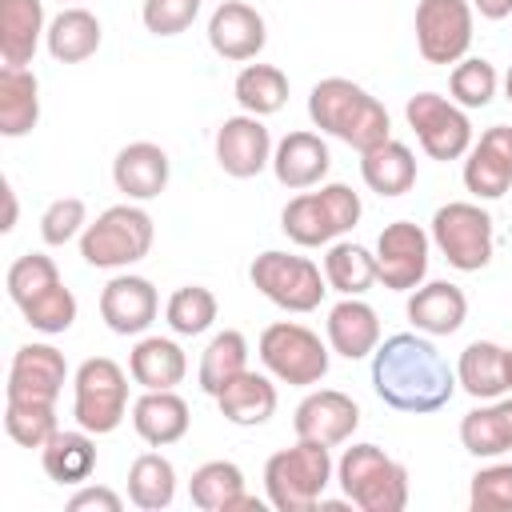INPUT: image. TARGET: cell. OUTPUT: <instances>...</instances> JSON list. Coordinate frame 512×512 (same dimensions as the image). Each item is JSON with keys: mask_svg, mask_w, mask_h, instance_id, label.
Listing matches in <instances>:
<instances>
[{"mask_svg": "<svg viewBox=\"0 0 512 512\" xmlns=\"http://www.w3.org/2000/svg\"><path fill=\"white\" fill-rule=\"evenodd\" d=\"M456 388V368L424 332H396L372 352V392L396 412H440Z\"/></svg>", "mask_w": 512, "mask_h": 512, "instance_id": "1", "label": "cell"}, {"mask_svg": "<svg viewBox=\"0 0 512 512\" xmlns=\"http://www.w3.org/2000/svg\"><path fill=\"white\" fill-rule=\"evenodd\" d=\"M308 120L320 132L344 140L356 152H368V148H376V144H384L392 136L388 108L368 88H360L348 76H324V80L312 84V92H308Z\"/></svg>", "mask_w": 512, "mask_h": 512, "instance_id": "2", "label": "cell"}, {"mask_svg": "<svg viewBox=\"0 0 512 512\" xmlns=\"http://www.w3.org/2000/svg\"><path fill=\"white\" fill-rule=\"evenodd\" d=\"M336 464L328 444L296 440L292 448H280L264 464V492L276 512H312L324 500V488L332 484Z\"/></svg>", "mask_w": 512, "mask_h": 512, "instance_id": "3", "label": "cell"}, {"mask_svg": "<svg viewBox=\"0 0 512 512\" xmlns=\"http://www.w3.org/2000/svg\"><path fill=\"white\" fill-rule=\"evenodd\" d=\"M336 484L360 512H400L408 504V468L380 444H352L336 460Z\"/></svg>", "mask_w": 512, "mask_h": 512, "instance_id": "4", "label": "cell"}, {"mask_svg": "<svg viewBox=\"0 0 512 512\" xmlns=\"http://www.w3.org/2000/svg\"><path fill=\"white\" fill-rule=\"evenodd\" d=\"M360 212H364L360 196L348 184H320L316 192H300L284 204L280 228L300 248H320V244L328 248L332 240H340L360 224Z\"/></svg>", "mask_w": 512, "mask_h": 512, "instance_id": "5", "label": "cell"}, {"mask_svg": "<svg viewBox=\"0 0 512 512\" xmlns=\"http://www.w3.org/2000/svg\"><path fill=\"white\" fill-rule=\"evenodd\" d=\"M152 216L128 200V204H112L104 208L80 236V256L92 264V268H128L136 260L148 256L152 248Z\"/></svg>", "mask_w": 512, "mask_h": 512, "instance_id": "6", "label": "cell"}, {"mask_svg": "<svg viewBox=\"0 0 512 512\" xmlns=\"http://www.w3.org/2000/svg\"><path fill=\"white\" fill-rule=\"evenodd\" d=\"M128 376L108 356H88L72 376V416L92 436H108L128 416Z\"/></svg>", "mask_w": 512, "mask_h": 512, "instance_id": "7", "label": "cell"}, {"mask_svg": "<svg viewBox=\"0 0 512 512\" xmlns=\"http://www.w3.org/2000/svg\"><path fill=\"white\" fill-rule=\"evenodd\" d=\"M256 352H260V364L268 368V376H276L280 384L312 388L328 376V344L296 320L268 324L256 340Z\"/></svg>", "mask_w": 512, "mask_h": 512, "instance_id": "8", "label": "cell"}, {"mask_svg": "<svg viewBox=\"0 0 512 512\" xmlns=\"http://www.w3.org/2000/svg\"><path fill=\"white\" fill-rule=\"evenodd\" d=\"M248 280L264 300H272L284 312H316L328 292L320 264H312L308 256L280 252V248L260 252L248 268Z\"/></svg>", "mask_w": 512, "mask_h": 512, "instance_id": "9", "label": "cell"}, {"mask_svg": "<svg viewBox=\"0 0 512 512\" xmlns=\"http://www.w3.org/2000/svg\"><path fill=\"white\" fill-rule=\"evenodd\" d=\"M432 244L456 272H480L492 260V216L472 200H448L432 216Z\"/></svg>", "mask_w": 512, "mask_h": 512, "instance_id": "10", "label": "cell"}, {"mask_svg": "<svg viewBox=\"0 0 512 512\" xmlns=\"http://www.w3.org/2000/svg\"><path fill=\"white\" fill-rule=\"evenodd\" d=\"M404 120L416 132L420 148L432 160H460L472 148V120L468 108H460L452 96L440 92H416L404 104Z\"/></svg>", "mask_w": 512, "mask_h": 512, "instance_id": "11", "label": "cell"}, {"mask_svg": "<svg viewBox=\"0 0 512 512\" xmlns=\"http://www.w3.org/2000/svg\"><path fill=\"white\" fill-rule=\"evenodd\" d=\"M472 48L468 0H420L416 4V52L428 64H460Z\"/></svg>", "mask_w": 512, "mask_h": 512, "instance_id": "12", "label": "cell"}, {"mask_svg": "<svg viewBox=\"0 0 512 512\" xmlns=\"http://www.w3.org/2000/svg\"><path fill=\"white\" fill-rule=\"evenodd\" d=\"M432 236L412 220H392L376 236V276L392 292H412L428 276Z\"/></svg>", "mask_w": 512, "mask_h": 512, "instance_id": "13", "label": "cell"}, {"mask_svg": "<svg viewBox=\"0 0 512 512\" xmlns=\"http://www.w3.org/2000/svg\"><path fill=\"white\" fill-rule=\"evenodd\" d=\"M272 132L264 128V116L240 112L228 116L216 128V164L232 180H252L264 168H272Z\"/></svg>", "mask_w": 512, "mask_h": 512, "instance_id": "14", "label": "cell"}, {"mask_svg": "<svg viewBox=\"0 0 512 512\" xmlns=\"http://www.w3.org/2000/svg\"><path fill=\"white\" fill-rule=\"evenodd\" d=\"M68 380V360L52 344H20L12 364H8V384L4 400H36V404H56L60 388Z\"/></svg>", "mask_w": 512, "mask_h": 512, "instance_id": "15", "label": "cell"}, {"mask_svg": "<svg viewBox=\"0 0 512 512\" xmlns=\"http://www.w3.org/2000/svg\"><path fill=\"white\" fill-rule=\"evenodd\" d=\"M292 428H296V440H316L336 448L352 440V432L360 428V404L340 388H316L296 404Z\"/></svg>", "mask_w": 512, "mask_h": 512, "instance_id": "16", "label": "cell"}, {"mask_svg": "<svg viewBox=\"0 0 512 512\" xmlns=\"http://www.w3.org/2000/svg\"><path fill=\"white\" fill-rule=\"evenodd\" d=\"M464 188L476 200H500L512 188V128L492 124L472 140L464 160Z\"/></svg>", "mask_w": 512, "mask_h": 512, "instance_id": "17", "label": "cell"}, {"mask_svg": "<svg viewBox=\"0 0 512 512\" xmlns=\"http://www.w3.org/2000/svg\"><path fill=\"white\" fill-rule=\"evenodd\" d=\"M156 312H160V296H156L152 280H144V276L120 272L100 292V320L116 336H140V332H148L152 320H156Z\"/></svg>", "mask_w": 512, "mask_h": 512, "instance_id": "18", "label": "cell"}, {"mask_svg": "<svg viewBox=\"0 0 512 512\" xmlns=\"http://www.w3.org/2000/svg\"><path fill=\"white\" fill-rule=\"evenodd\" d=\"M208 44L216 56L232 60V64H244V60H256L268 44V24L264 16L244 4V0H224L212 16H208Z\"/></svg>", "mask_w": 512, "mask_h": 512, "instance_id": "19", "label": "cell"}, {"mask_svg": "<svg viewBox=\"0 0 512 512\" xmlns=\"http://www.w3.org/2000/svg\"><path fill=\"white\" fill-rule=\"evenodd\" d=\"M328 168H332V152H328V144H324L320 132L296 128V132H288V136L272 148V172H276V180H280L284 188H292V192H304V188L324 184Z\"/></svg>", "mask_w": 512, "mask_h": 512, "instance_id": "20", "label": "cell"}, {"mask_svg": "<svg viewBox=\"0 0 512 512\" xmlns=\"http://www.w3.org/2000/svg\"><path fill=\"white\" fill-rule=\"evenodd\" d=\"M168 152L152 140H132L116 152L112 160V180H116V192H124L128 200H156L164 188H168Z\"/></svg>", "mask_w": 512, "mask_h": 512, "instance_id": "21", "label": "cell"}, {"mask_svg": "<svg viewBox=\"0 0 512 512\" xmlns=\"http://www.w3.org/2000/svg\"><path fill=\"white\" fill-rule=\"evenodd\" d=\"M188 424H192V412L184 396H176V388H144V396L132 404V428L152 448H168L184 440Z\"/></svg>", "mask_w": 512, "mask_h": 512, "instance_id": "22", "label": "cell"}, {"mask_svg": "<svg viewBox=\"0 0 512 512\" xmlns=\"http://www.w3.org/2000/svg\"><path fill=\"white\" fill-rule=\"evenodd\" d=\"M408 320L424 336H452L468 316V296L448 280H428L408 292Z\"/></svg>", "mask_w": 512, "mask_h": 512, "instance_id": "23", "label": "cell"}, {"mask_svg": "<svg viewBox=\"0 0 512 512\" xmlns=\"http://www.w3.org/2000/svg\"><path fill=\"white\" fill-rule=\"evenodd\" d=\"M380 344V320L376 308L360 296H344L328 308V348L344 360H364Z\"/></svg>", "mask_w": 512, "mask_h": 512, "instance_id": "24", "label": "cell"}, {"mask_svg": "<svg viewBox=\"0 0 512 512\" xmlns=\"http://www.w3.org/2000/svg\"><path fill=\"white\" fill-rule=\"evenodd\" d=\"M48 32L44 0H0V60L28 68Z\"/></svg>", "mask_w": 512, "mask_h": 512, "instance_id": "25", "label": "cell"}, {"mask_svg": "<svg viewBox=\"0 0 512 512\" xmlns=\"http://www.w3.org/2000/svg\"><path fill=\"white\" fill-rule=\"evenodd\" d=\"M188 496L204 512H236V508H256L260 512V500L244 492V472L232 460L200 464L192 472V480H188Z\"/></svg>", "mask_w": 512, "mask_h": 512, "instance_id": "26", "label": "cell"}, {"mask_svg": "<svg viewBox=\"0 0 512 512\" xmlns=\"http://www.w3.org/2000/svg\"><path fill=\"white\" fill-rule=\"evenodd\" d=\"M216 404H220V416L236 428H256L264 424L272 412H276V384L264 376V372H252L244 368L236 380H228L220 392H216Z\"/></svg>", "mask_w": 512, "mask_h": 512, "instance_id": "27", "label": "cell"}, {"mask_svg": "<svg viewBox=\"0 0 512 512\" xmlns=\"http://www.w3.org/2000/svg\"><path fill=\"white\" fill-rule=\"evenodd\" d=\"M44 476L56 484H84L96 472V440L88 428H56L52 440L40 448Z\"/></svg>", "mask_w": 512, "mask_h": 512, "instance_id": "28", "label": "cell"}, {"mask_svg": "<svg viewBox=\"0 0 512 512\" xmlns=\"http://www.w3.org/2000/svg\"><path fill=\"white\" fill-rule=\"evenodd\" d=\"M40 120V80L32 68H0V136H28Z\"/></svg>", "mask_w": 512, "mask_h": 512, "instance_id": "29", "label": "cell"}, {"mask_svg": "<svg viewBox=\"0 0 512 512\" xmlns=\"http://www.w3.org/2000/svg\"><path fill=\"white\" fill-rule=\"evenodd\" d=\"M100 20L88 12V8H60L52 20H48V32H44V44H48V56L60 60V64H80L88 56H96L100 48Z\"/></svg>", "mask_w": 512, "mask_h": 512, "instance_id": "30", "label": "cell"}, {"mask_svg": "<svg viewBox=\"0 0 512 512\" xmlns=\"http://www.w3.org/2000/svg\"><path fill=\"white\" fill-rule=\"evenodd\" d=\"M360 176L380 196H404L416 184V156H412L408 144H400V140L388 136L384 144L360 152Z\"/></svg>", "mask_w": 512, "mask_h": 512, "instance_id": "31", "label": "cell"}, {"mask_svg": "<svg viewBox=\"0 0 512 512\" xmlns=\"http://www.w3.org/2000/svg\"><path fill=\"white\" fill-rule=\"evenodd\" d=\"M128 372L140 388H176L188 372V356L168 336H144L128 352Z\"/></svg>", "mask_w": 512, "mask_h": 512, "instance_id": "32", "label": "cell"}, {"mask_svg": "<svg viewBox=\"0 0 512 512\" xmlns=\"http://www.w3.org/2000/svg\"><path fill=\"white\" fill-rule=\"evenodd\" d=\"M456 384L472 400H500L508 392L504 380V348L492 340H472L456 360Z\"/></svg>", "mask_w": 512, "mask_h": 512, "instance_id": "33", "label": "cell"}, {"mask_svg": "<svg viewBox=\"0 0 512 512\" xmlns=\"http://www.w3.org/2000/svg\"><path fill=\"white\" fill-rule=\"evenodd\" d=\"M324 280L340 296H364L376 276V252H368L356 240H332L324 252Z\"/></svg>", "mask_w": 512, "mask_h": 512, "instance_id": "34", "label": "cell"}, {"mask_svg": "<svg viewBox=\"0 0 512 512\" xmlns=\"http://www.w3.org/2000/svg\"><path fill=\"white\" fill-rule=\"evenodd\" d=\"M128 500L144 512H160L176 500V468L160 452H140L128 468Z\"/></svg>", "mask_w": 512, "mask_h": 512, "instance_id": "35", "label": "cell"}, {"mask_svg": "<svg viewBox=\"0 0 512 512\" xmlns=\"http://www.w3.org/2000/svg\"><path fill=\"white\" fill-rule=\"evenodd\" d=\"M232 96L244 112L252 116H272L288 104V76L276 68V64H244L236 72V84H232Z\"/></svg>", "mask_w": 512, "mask_h": 512, "instance_id": "36", "label": "cell"}, {"mask_svg": "<svg viewBox=\"0 0 512 512\" xmlns=\"http://www.w3.org/2000/svg\"><path fill=\"white\" fill-rule=\"evenodd\" d=\"M244 368H248V340H244V332L224 328V332H216V336L208 340L196 376H200V388H204L208 396H216V392H220L228 380H236Z\"/></svg>", "mask_w": 512, "mask_h": 512, "instance_id": "37", "label": "cell"}, {"mask_svg": "<svg viewBox=\"0 0 512 512\" xmlns=\"http://www.w3.org/2000/svg\"><path fill=\"white\" fill-rule=\"evenodd\" d=\"M460 444H464V452H472L476 460H496V456H504V452L512 448L496 400H484L480 408L464 412V420H460Z\"/></svg>", "mask_w": 512, "mask_h": 512, "instance_id": "38", "label": "cell"}, {"mask_svg": "<svg viewBox=\"0 0 512 512\" xmlns=\"http://www.w3.org/2000/svg\"><path fill=\"white\" fill-rule=\"evenodd\" d=\"M216 312H220V304H216V296L204 284H184L164 304V320H168V328L176 336H200V332H208L212 320H216Z\"/></svg>", "mask_w": 512, "mask_h": 512, "instance_id": "39", "label": "cell"}, {"mask_svg": "<svg viewBox=\"0 0 512 512\" xmlns=\"http://www.w3.org/2000/svg\"><path fill=\"white\" fill-rule=\"evenodd\" d=\"M76 312H80V304H76L72 288H64V280L52 284V288H44V292L32 296L28 304H20L24 324L36 328V332H44V336H60V332H68V328L76 324Z\"/></svg>", "mask_w": 512, "mask_h": 512, "instance_id": "40", "label": "cell"}, {"mask_svg": "<svg viewBox=\"0 0 512 512\" xmlns=\"http://www.w3.org/2000/svg\"><path fill=\"white\" fill-rule=\"evenodd\" d=\"M56 404H36V400H4V432L20 448H44L56 432Z\"/></svg>", "mask_w": 512, "mask_h": 512, "instance_id": "41", "label": "cell"}, {"mask_svg": "<svg viewBox=\"0 0 512 512\" xmlns=\"http://www.w3.org/2000/svg\"><path fill=\"white\" fill-rule=\"evenodd\" d=\"M500 88V76L496 68L484 60V56H464L460 64H452V76H448V92L460 108H484L492 104Z\"/></svg>", "mask_w": 512, "mask_h": 512, "instance_id": "42", "label": "cell"}, {"mask_svg": "<svg viewBox=\"0 0 512 512\" xmlns=\"http://www.w3.org/2000/svg\"><path fill=\"white\" fill-rule=\"evenodd\" d=\"M4 284H8V300L20 308V304H28L32 296H40L44 288L60 284V268H56V260L44 256V252H24V256L12 260Z\"/></svg>", "mask_w": 512, "mask_h": 512, "instance_id": "43", "label": "cell"}, {"mask_svg": "<svg viewBox=\"0 0 512 512\" xmlns=\"http://www.w3.org/2000/svg\"><path fill=\"white\" fill-rule=\"evenodd\" d=\"M84 228H88V204L80 196H60L40 216V240L48 248H64L68 240L84 236Z\"/></svg>", "mask_w": 512, "mask_h": 512, "instance_id": "44", "label": "cell"}, {"mask_svg": "<svg viewBox=\"0 0 512 512\" xmlns=\"http://www.w3.org/2000/svg\"><path fill=\"white\" fill-rule=\"evenodd\" d=\"M468 504L472 512H512V464H488L472 476L468 488Z\"/></svg>", "mask_w": 512, "mask_h": 512, "instance_id": "45", "label": "cell"}, {"mask_svg": "<svg viewBox=\"0 0 512 512\" xmlns=\"http://www.w3.org/2000/svg\"><path fill=\"white\" fill-rule=\"evenodd\" d=\"M200 16V0H144L140 20L152 36H180Z\"/></svg>", "mask_w": 512, "mask_h": 512, "instance_id": "46", "label": "cell"}, {"mask_svg": "<svg viewBox=\"0 0 512 512\" xmlns=\"http://www.w3.org/2000/svg\"><path fill=\"white\" fill-rule=\"evenodd\" d=\"M88 508H96V512H120L124 500L112 488H104V484H84V488H76L68 496V512H88Z\"/></svg>", "mask_w": 512, "mask_h": 512, "instance_id": "47", "label": "cell"}, {"mask_svg": "<svg viewBox=\"0 0 512 512\" xmlns=\"http://www.w3.org/2000/svg\"><path fill=\"white\" fill-rule=\"evenodd\" d=\"M472 12H480L484 20H508L512 16V0H468Z\"/></svg>", "mask_w": 512, "mask_h": 512, "instance_id": "48", "label": "cell"}, {"mask_svg": "<svg viewBox=\"0 0 512 512\" xmlns=\"http://www.w3.org/2000/svg\"><path fill=\"white\" fill-rule=\"evenodd\" d=\"M4 232H12L16 228V192H12V184L4 180V224H0Z\"/></svg>", "mask_w": 512, "mask_h": 512, "instance_id": "49", "label": "cell"}, {"mask_svg": "<svg viewBox=\"0 0 512 512\" xmlns=\"http://www.w3.org/2000/svg\"><path fill=\"white\" fill-rule=\"evenodd\" d=\"M496 404H500V416H504V428H508V444H512V396L496 400Z\"/></svg>", "mask_w": 512, "mask_h": 512, "instance_id": "50", "label": "cell"}, {"mask_svg": "<svg viewBox=\"0 0 512 512\" xmlns=\"http://www.w3.org/2000/svg\"><path fill=\"white\" fill-rule=\"evenodd\" d=\"M504 380H508V392H512V348H504Z\"/></svg>", "mask_w": 512, "mask_h": 512, "instance_id": "51", "label": "cell"}, {"mask_svg": "<svg viewBox=\"0 0 512 512\" xmlns=\"http://www.w3.org/2000/svg\"><path fill=\"white\" fill-rule=\"evenodd\" d=\"M504 92H508V100H512V68H508V76H504Z\"/></svg>", "mask_w": 512, "mask_h": 512, "instance_id": "52", "label": "cell"}, {"mask_svg": "<svg viewBox=\"0 0 512 512\" xmlns=\"http://www.w3.org/2000/svg\"><path fill=\"white\" fill-rule=\"evenodd\" d=\"M60 4H72V0H60Z\"/></svg>", "mask_w": 512, "mask_h": 512, "instance_id": "53", "label": "cell"}]
</instances>
